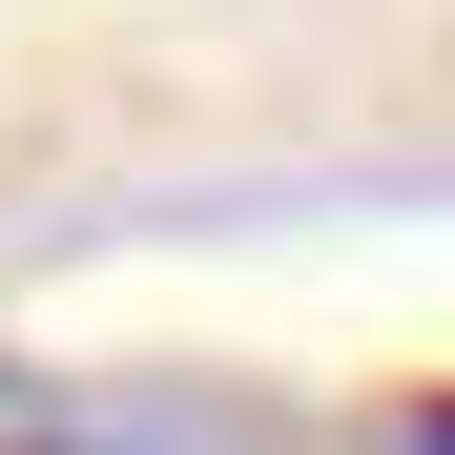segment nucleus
<instances>
[{"mask_svg": "<svg viewBox=\"0 0 455 455\" xmlns=\"http://www.w3.org/2000/svg\"><path fill=\"white\" fill-rule=\"evenodd\" d=\"M394 455H455V414H414V435H394Z\"/></svg>", "mask_w": 455, "mask_h": 455, "instance_id": "obj_2", "label": "nucleus"}, {"mask_svg": "<svg viewBox=\"0 0 455 455\" xmlns=\"http://www.w3.org/2000/svg\"><path fill=\"white\" fill-rule=\"evenodd\" d=\"M0 455H84V414H62V372H21V352H0Z\"/></svg>", "mask_w": 455, "mask_h": 455, "instance_id": "obj_1", "label": "nucleus"}]
</instances>
